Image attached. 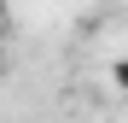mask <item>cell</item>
Masks as SVG:
<instances>
[{"label":"cell","instance_id":"1","mask_svg":"<svg viewBox=\"0 0 128 123\" xmlns=\"http://www.w3.org/2000/svg\"><path fill=\"white\" fill-rule=\"evenodd\" d=\"M111 88H116V94H128V59H116V65H111Z\"/></svg>","mask_w":128,"mask_h":123},{"label":"cell","instance_id":"2","mask_svg":"<svg viewBox=\"0 0 128 123\" xmlns=\"http://www.w3.org/2000/svg\"><path fill=\"white\" fill-rule=\"evenodd\" d=\"M0 29H6V0H0Z\"/></svg>","mask_w":128,"mask_h":123}]
</instances>
